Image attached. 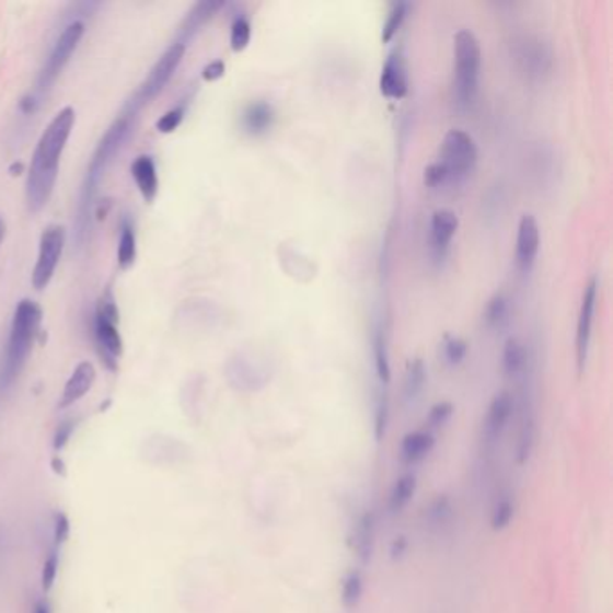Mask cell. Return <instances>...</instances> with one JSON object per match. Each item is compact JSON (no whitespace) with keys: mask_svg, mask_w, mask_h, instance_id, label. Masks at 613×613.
Masks as SVG:
<instances>
[{"mask_svg":"<svg viewBox=\"0 0 613 613\" xmlns=\"http://www.w3.org/2000/svg\"><path fill=\"white\" fill-rule=\"evenodd\" d=\"M74 122V108L66 106L47 125L41 136V141L36 144L30 173H27V182H25V197H27L31 211H41L42 207H46L50 195L55 192L60 157L71 137Z\"/></svg>","mask_w":613,"mask_h":613,"instance_id":"1","label":"cell"},{"mask_svg":"<svg viewBox=\"0 0 613 613\" xmlns=\"http://www.w3.org/2000/svg\"><path fill=\"white\" fill-rule=\"evenodd\" d=\"M42 308L31 299H24L19 302L13 322H11L10 340H8V349H5L4 366H2V374H0V383L8 388L13 383L25 360L30 357L33 344H35L36 335L41 329Z\"/></svg>","mask_w":613,"mask_h":613,"instance_id":"2","label":"cell"},{"mask_svg":"<svg viewBox=\"0 0 613 613\" xmlns=\"http://www.w3.org/2000/svg\"><path fill=\"white\" fill-rule=\"evenodd\" d=\"M483 67V49L477 36L461 30L453 36V101L461 111L475 103Z\"/></svg>","mask_w":613,"mask_h":613,"instance_id":"3","label":"cell"},{"mask_svg":"<svg viewBox=\"0 0 613 613\" xmlns=\"http://www.w3.org/2000/svg\"><path fill=\"white\" fill-rule=\"evenodd\" d=\"M131 123H134V112H126L114 125L111 130L106 131L105 139L100 142L96 153L92 157L86 172L85 184L81 189L80 217H78V240L81 242V234L85 232L86 221H89V209H91L92 197L96 193L97 184H100L101 175L106 172V167L111 166L112 159L119 153L126 137L130 136Z\"/></svg>","mask_w":613,"mask_h":613,"instance_id":"4","label":"cell"},{"mask_svg":"<svg viewBox=\"0 0 613 613\" xmlns=\"http://www.w3.org/2000/svg\"><path fill=\"white\" fill-rule=\"evenodd\" d=\"M117 324H119V310H117L116 299L111 290H106L97 301L94 335H96L101 362L111 371H116L117 358L123 355V338Z\"/></svg>","mask_w":613,"mask_h":613,"instance_id":"5","label":"cell"},{"mask_svg":"<svg viewBox=\"0 0 613 613\" xmlns=\"http://www.w3.org/2000/svg\"><path fill=\"white\" fill-rule=\"evenodd\" d=\"M478 161L477 142L467 131L452 128L442 139L439 164L447 170L452 184L463 182L475 170Z\"/></svg>","mask_w":613,"mask_h":613,"instance_id":"6","label":"cell"},{"mask_svg":"<svg viewBox=\"0 0 613 613\" xmlns=\"http://www.w3.org/2000/svg\"><path fill=\"white\" fill-rule=\"evenodd\" d=\"M83 33H85V24L80 21H74L67 25L66 30L61 31V35L56 38L55 46L50 49L46 66L42 69L41 78H38L36 92L31 96L36 103H41V101H38L41 96H44V92L55 83L56 78L63 71V67L69 63L72 53L80 46Z\"/></svg>","mask_w":613,"mask_h":613,"instance_id":"7","label":"cell"},{"mask_svg":"<svg viewBox=\"0 0 613 613\" xmlns=\"http://www.w3.org/2000/svg\"><path fill=\"white\" fill-rule=\"evenodd\" d=\"M184 55H186V46L182 42L176 41L175 44L167 47L164 50V55L157 60L155 66L151 67L147 80L142 83L141 89L137 91L134 100L130 101L128 111L136 114L141 106L147 105L151 100H155L161 94L162 89L167 85V81L172 80V76L175 74L176 69L181 66Z\"/></svg>","mask_w":613,"mask_h":613,"instance_id":"8","label":"cell"},{"mask_svg":"<svg viewBox=\"0 0 613 613\" xmlns=\"http://www.w3.org/2000/svg\"><path fill=\"white\" fill-rule=\"evenodd\" d=\"M66 240L67 232L63 225H49L42 232L41 251H38V259H36L35 270H33V287L36 290H44L55 276Z\"/></svg>","mask_w":613,"mask_h":613,"instance_id":"9","label":"cell"},{"mask_svg":"<svg viewBox=\"0 0 613 613\" xmlns=\"http://www.w3.org/2000/svg\"><path fill=\"white\" fill-rule=\"evenodd\" d=\"M599 279L593 276L587 282L581 297V307L578 313V327H576V363L578 372H583L589 358L590 338H592L593 315L598 308Z\"/></svg>","mask_w":613,"mask_h":613,"instance_id":"10","label":"cell"},{"mask_svg":"<svg viewBox=\"0 0 613 613\" xmlns=\"http://www.w3.org/2000/svg\"><path fill=\"white\" fill-rule=\"evenodd\" d=\"M459 229V218L452 209H438L430 218L428 229V254L436 265H441L447 259L450 243Z\"/></svg>","mask_w":613,"mask_h":613,"instance_id":"11","label":"cell"},{"mask_svg":"<svg viewBox=\"0 0 613 613\" xmlns=\"http://www.w3.org/2000/svg\"><path fill=\"white\" fill-rule=\"evenodd\" d=\"M517 61L529 78H542L553 67V50L539 36H523L518 42Z\"/></svg>","mask_w":613,"mask_h":613,"instance_id":"12","label":"cell"},{"mask_svg":"<svg viewBox=\"0 0 613 613\" xmlns=\"http://www.w3.org/2000/svg\"><path fill=\"white\" fill-rule=\"evenodd\" d=\"M540 252V225L533 215H523L518 223L514 265L520 274L533 270Z\"/></svg>","mask_w":613,"mask_h":613,"instance_id":"13","label":"cell"},{"mask_svg":"<svg viewBox=\"0 0 613 613\" xmlns=\"http://www.w3.org/2000/svg\"><path fill=\"white\" fill-rule=\"evenodd\" d=\"M514 410H517V402H514L513 394L508 393V391L495 394L491 403H489L483 432L484 442H486V447L489 450L502 438V433L506 432Z\"/></svg>","mask_w":613,"mask_h":613,"instance_id":"14","label":"cell"},{"mask_svg":"<svg viewBox=\"0 0 613 613\" xmlns=\"http://www.w3.org/2000/svg\"><path fill=\"white\" fill-rule=\"evenodd\" d=\"M536 438H539V425H536L533 397L529 393H523L522 405H520V428H518L517 448H514V461L518 466H525L533 458Z\"/></svg>","mask_w":613,"mask_h":613,"instance_id":"15","label":"cell"},{"mask_svg":"<svg viewBox=\"0 0 613 613\" xmlns=\"http://www.w3.org/2000/svg\"><path fill=\"white\" fill-rule=\"evenodd\" d=\"M380 91L391 100H402L408 92L407 61L402 49H394L383 63L380 74Z\"/></svg>","mask_w":613,"mask_h":613,"instance_id":"16","label":"cell"},{"mask_svg":"<svg viewBox=\"0 0 613 613\" xmlns=\"http://www.w3.org/2000/svg\"><path fill=\"white\" fill-rule=\"evenodd\" d=\"M377 543V513L368 509L358 517L351 533L352 553L357 554L360 564L368 565L374 554Z\"/></svg>","mask_w":613,"mask_h":613,"instance_id":"17","label":"cell"},{"mask_svg":"<svg viewBox=\"0 0 613 613\" xmlns=\"http://www.w3.org/2000/svg\"><path fill=\"white\" fill-rule=\"evenodd\" d=\"M227 377L238 391H257L267 383V372L254 366L251 358L243 357V355L232 358L227 368Z\"/></svg>","mask_w":613,"mask_h":613,"instance_id":"18","label":"cell"},{"mask_svg":"<svg viewBox=\"0 0 613 613\" xmlns=\"http://www.w3.org/2000/svg\"><path fill=\"white\" fill-rule=\"evenodd\" d=\"M436 447V436L427 430H416V432H408L402 439L400 444V461L405 466H414L428 458V453L432 452Z\"/></svg>","mask_w":613,"mask_h":613,"instance_id":"19","label":"cell"},{"mask_svg":"<svg viewBox=\"0 0 613 613\" xmlns=\"http://www.w3.org/2000/svg\"><path fill=\"white\" fill-rule=\"evenodd\" d=\"M96 382V369L91 362H81L72 372L71 378L67 380L66 389L61 394L60 407H71L72 403L80 402L91 391L92 385Z\"/></svg>","mask_w":613,"mask_h":613,"instance_id":"20","label":"cell"},{"mask_svg":"<svg viewBox=\"0 0 613 613\" xmlns=\"http://www.w3.org/2000/svg\"><path fill=\"white\" fill-rule=\"evenodd\" d=\"M274 119H276V112L268 101H252L243 111L242 126L251 136H262L270 130Z\"/></svg>","mask_w":613,"mask_h":613,"instance_id":"21","label":"cell"},{"mask_svg":"<svg viewBox=\"0 0 613 613\" xmlns=\"http://www.w3.org/2000/svg\"><path fill=\"white\" fill-rule=\"evenodd\" d=\"M131 176L136 181L142 198L147 201L155 200L159 193V178H157V167L153 157H137L136 162L131 164Z\"/></svg>","mask_w":613,"mask_h":613,"instance_id":"22","label":"cell"},{"mask_svg":"<svg viewBox=\"0 0 613 613\" xmlns=\"http://www.w3.org/2000/svg\"><path fill=\"white\" fill-rule=\"evenodd\" d=\"M223 2L220 0H207V2H200V4L195 5L189 13H187L186 21L181 27V41L184 46H186L187 41H192V36L200 30L201 25L206 22L211 21L212 16L217 11L223 8Z\"/></svg>","mask_w":613,"mask_h":613,"instance_id":"23","label":"cell"},{"mask_svg":"<svg viewBox=\"0 0 613 613\" xmlns=\"http://www.w3.org/2000/svg\"><path fill=\"white\" fill-rule=\"evenodd\" d=\"M529 366V352L518 338L506 340L502 349V371L508 378L525 377Z\"/></svg>","mask_w":613,"mask_h":613,"instance_id":"24","label":"cell"},{"mask_svg":"<svg viewBox=\"0 0 613 613\" xmlns=\"http://www.w3.org/2000/svg\"><path fill=\"white\" fill-rule=\"evenodd\" d=\"M417 478L414 473H403L402 477L396 478L391 493H389L388 509L389 513H402L407 508L414 495H416Z\"/></svg>","mask_w":613,"mask_h":613,"instance_id":"25","label":"cell"},{"mask_svg":"<svg viewBox=\"0 0 613 613\" xmlns=\"http://www.w3.org/2000/svg\"><path fill=\"white\" fill-rule=\"evenodd\" d=\"M428 371L427 366L421 358H414L407 366L405 372V382H403V400L408 405L416 403L417 397L421 396L427 385Z\"/></svg>","mask_w":613,"mask_h":613,"instance_id":"26","label":"cell"},{"mask_svg":"<svg viewBox=\"0 0 613 613\" xmlns=\"http://www.w3.org/2000/svg\"><path fill=\"white\" fill-rule=\"evenodd\" d=\"M372 355H374V371H377L378 382L383 388L391 382V360H389L388 338L382 327H378L372 338Z\"/></svg>","mask_w":613,"mask_h":613,"instance_id":"27","label":"cell"},{"mask_svg":"<svg viewBox=\"0 0 613 613\" xmlns=\"http://www.w3.org/2000/svg\"><path fill=\"white\" fill-rule=\"evenodd\" d=\"M363 595V574L360 570H349L344 576L340 587V601L344 609H357Z\"/></svg>","mask_w":613,"mask_h":613,"instance_id":"28","label":"cell"},{"mask_svg":"<svg viewBox=\"0 0 613 613\" xmlns=\"http://www.w3.org/2000/svg\"><path fill=\"white\" fill-rule=\"evenodd\" d=\"M453 502L448 495H438L427 509V522L430 529H441L452 522Z\"/></svg>","mask_w":613,"mask_h":613,"instance_id":"29","label":"cell"},{"mask_svg":"<svg viewBox=\"0 0 613 613\" xmlns=\"http://www.w3.org/2000/svg\"><path fill=\"white\" fill-rule=\"evenodd\" d=\"M514 511H517V506H514V498L511 493H506L498 498L495 508H493L491 518H489V525H491L493 531L500 533L504 529H508L509 523L513 522Z\"/></svg>","mask_w":613,"mask_h":613,"instance_id":"30","label":"cell"},{"mask_svg":"<svg viewBox=\"0 0 613 613\" xmlns=\"http://www.w3.org/2000/svg\"><path fill=\"white\" fill-rule=\"evenodd\" d=\"M484 322L491 329L502 327L509 319V301L504 293H495L484 308Z\"/></svg>","mask_w":613,"mask_h":613,"instance_id":"31","label":"cell"},{"mask_svg":"<svg viewBox=\"0 0 613 613\" xmlns=\"http://www.w3.org/2000/svg\"><path fill=\"white\" fill-rule=\"evenodd\" d=\"M137 256V245H136V232H134V227L125 221L122 225V238H119V248H117V263L123 270L130 268L136 262Z\"/></svg>","mask_w":613,"mask_h":613,"instance_id":"32","label":"cell"},{"mask_svg":"<svg viewBox=\"0 0 613 613\" xmlns=\"http://www.w3.org/2000/svg\"><path fill=\"white\" fill-rule=\"evenodd\" d=\"M389 419H391V403H389L388 391H380L374 402V439L382 442L388 436Z\"/></svg>","mask_w":613,"mask_h":613,"instance_id":"33","label":"cell"},{"mask_svg":"<svg viewBox=\"0 0 613 613\" xmlns=\"http://www.w3.org/2000/svg\"><path fill=\"white\" fill-rule=\"evenodd\" d=\"M467 355V343L463 338L448 337L441 346L442 362L448 368H458Z\"/></svg>","mask_w":613,"mask_h":613,"instance_id":"34","label":"cell"},{"mask_svg":"<svg viewBox=\"0 0 613 613\" xmlns=\"http://www.w3.org/2000/svg\"><path fill=\"white\" fill-rule=\"evenodd\" d=\"M408 13V4L405 2H397L391 8L389 11L388 19L383 22V30H382V41L388 44V42L393 41L394 35H396L400 27H402L403 22L407 19Z\"/></svg>","mask_w":613,"mask_h":613,"instance_id":"35","label":"cell"},{"mask_svg":"<svg viewBox=\"0 0 613 613\" xmlns=\"http://www.w3.org/2000/svg\"><path fill=\"white\" fill-rule=\"evenodd\" d=\"M251 21H248L245 15H238L236 19L232 21L231 25L232 50H236V53H240V50L246 49V46H248V42H251Z\"/></svg>","mask_w":613,"mask_h":613,"instance_id":"36","label":"cell"},{"mask_svg":"<svg viewBox=\"0 0 613 613\" xmlns=\"http://www.w3.org/2000/svg\"><path fill=\"white\" fill-rule=\"evenodd\" d=\"M423 182L430 189H441V187L452 186V181L448 176L447 170L438 161L428 164L423 172Z\"/></svg>","mask_w":613,"mask_h":613,"instance_id":"37","label":"cell"},{"mask_svg":"<svg viewBox=\"0 0 613 613\" xmlns=\"http://www.w3.org/2000/svg\"><path fill=\"white\" fill-rule=\"evenodd\" d=\"M455 408H453L450 402H439L430 408L428 413L427 423L430 428H441L447 425L450 419H452Z\"/></svg>","mask_w":613,"mask_h":613,"instance_id":"38","label":"cell"},{"mask_svg":"<svg viewBox=\"0 0 613 613\" xmlns=\"http://www.w3.org/2000/svg\"><path fill=\"white\" fill-rule=\"evenodd\" d=\"M58 565H60V556H58V548H53L49 556H47L46 562H44V567H42V589L49 592L55 585L56 574H58Z\"/></svg>","mask_w":613,"mask_h":613,"instance_id":"39","label":"cell"},{"mask_svg":"<svg viewBox=\"0 0 613 613\" xmlns=\"http://www.w3.org/2000/svg\"><path fill=\"white\" fill-rule=\"evenodd\" d=\"M184 106H175L172 111H167L164 116L157 122V130L162 131V134H172L178 126H181L182 119H184Z\"/></svg>","mask_w":613,"mask_h":613,"instance_id":"40","label":"cell"},{"mask_svg":"<svg viewBox=\"0 0 613 613\" xmlns=\"http://www.w3.org/2000/svg\"><path fill=\"white\" fill-rule=\"evenodd\" d=\"M74 428L76 423L72 419L61 423L60 427L56 428L55 441H53V448H55L56 453L61 452L67 447V442L71 439Z\"/></svg>","mask_w":613,"mask_h":613,"instance_id":"41","label":"cell"},{"mask_svg":"<svg viewBox=\"0 0 613 613\" xmlns=\"http://www.w3.org/2000/svg\"><path fill=\"white\" fill-rule=\"evenodd\" d=\"M71 534V522L67 518L66 513H56L55 517V547L58 548L60 545L67 542Z\"/></svg>","mask_w":613,"mask_h":613,"instance_id":"42","label":"cell"},{"mask_svg":"<svg viewBox=\"0 0 613 613\" xmlns=\"http://www.w3.org/2000/svg\"><path fill=\"white\" fill-rule=\"evenodd\" d=\"M408 547H410V542H408L407 536L397 534L396 539L391 542V547H389V558L393 562H400L407 556Z\"/></svg>","mask_w":613,"mask_h":613,"instance_id":"43","label":"cell"},{"mask_svg":"<svg viewBox=\"0 0 613 613\" xmlns=\"http://www.w3.org/2000/svg\"><path fill=\"white\" fill-rule=\"evenodd\" d=\"M225 74V63L221 60L211 61V63H207L204 67V71H201V76H204V80L207 81H215L221 76Z\"/></svg>","mask_w":613,"mask_h":613,"instance_id":"44","label":"cell"},{"mask_svg":"<svg viewBox=\"0 0 613 613\" xmlns=\"http://www.w3.org/2000/svg\"><path fill=\"white\" fill-rule=\"evenodd\" d=\"M50 466H53L55 473H58V475H61V477H66V463H63V461H61L58 455H55V458H53V461H50Z\"/></svg>","mask_w":613,"mask_h":613,"instance_id":"45","label":"cell"},{"mask_svg":"<svg viewBox=\"0 0 613 613\" xmlns=\"http://www.w3.org/2000/svg\"><path fill=\"white\" fill-rule=\"evenodd\" d=\"M35 613H50V606L47 601H38L35 606Z\"/></svg>","mask_w":613,"mask_h":613,"instance_id":"46","label":"cell"},{"mask_svg":"<svg viewBox=\"0 0 613 613\" xmlns=\"http://www.w3.org/2000/svg\"><path fill=\"white\" fill-rule=\"evenodd\" d=\"M2 236H4V223L0 220V240H2Z\"/></svg>","mask_w":613,"mask_h":613,"instance_id":"47","label":"cell"}]
</instances>
